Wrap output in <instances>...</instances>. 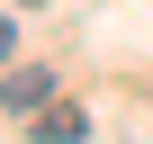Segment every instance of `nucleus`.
<instances>
[{"label":"nucleus","mask_w":153,"mask_h":144,"mask_svg":"<svg viewBox=\"0 0 153 144\" xmlns=\"http://www.w3.org/2000/svg\"><path fill=\"white\" fill-rule=\"evenodd\" d=\"M45 90H54V72H9V117H27V108H45Z\"/></svg>","instance_id":"f257e3e1"}]
</instances>
